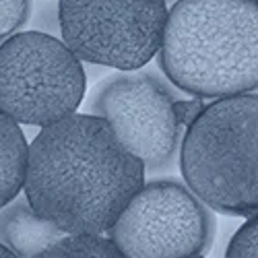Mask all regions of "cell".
I'll return each instance as SVG.
<instances>
[{
    "label": "cell",
    "instance_id": "cell-1",
    "mask_svg": "<svg viewBox=\"0 0 258 258\" xmlns=\"http://www.w3.org/2000/svg\"><path fill=\"white\" fill-rule=\"evenodd\" d=\"M145 174L105 118L71 114L33 139L25 195L67 233H105L145 186Z\"/></svg>",
    "mask_w": 258,
    "mask_h": 258
},
{
    "label": "cell",
    "instance_id": "cell-2",
    "mask_svg": "<svg viewBox=\"0 0 258 258\" xmlns=\"http://www.w3.org/2000/svg\"><path fill=\"white\" fill-rule=\"evenodd\" d=\"M159 67L180 91L199 97L258 89V0H178Z\"/></svg>",
    "mask_w": 258,
    "mask_h": 258
},
{
    "label": "cell",
    "instance_id": "cell-3",
    "mask_svg": "<svg viewBox=\"0 0 258 258\" xmlns=\"http://www.w3.org/2000/svg\"><path fill=\"white\" fill-rule=\"evenodd\" d=\"M184 182L213 211L258 213V93L217 97L186 128Z\"/></svg>",
    "mask_w": 258,
    "mask_h": 258
},
{
    "label": "cell",
    "instance_id": "cell-4",
    "mask_svg": "<svg viewBox=\"0 0 258 258\" xmlns=\"http://www.w3.org/2000/svg\"><path fill=\"white\" fill-rule=\"evenodd\" d=\"M87 89L83 60L50 33L23 31L0 46V110L19 124L48 126L75 114Z\"/></svg>",
    "mask_w": 258,
    "mask_h": 258
},
{
    "label": "cell",
    "instance_id": "cell-5",
    "mask_svg": "<svg viewBox=\"0 0 258 258\" xmlns=\"http://www.w3.org/2000/svg\"><path fill=\"white\" fill-rule=\"evenodd\" d=\"M60 35L81 60L139 71L159 54L165 0H58Z\"/></svg>",
    "mask_w": 258,
    "mask_h": 258
},
{
    "label": "cell",
    "instance_id": "cell-6",
    "mask_svg": "<svg viewBox=\"0 0 258 258\" xmlns=\"http://www.w3.org/2000/svg\"><path fill=\"white\" fill-rule=\"evenodd\" d=\"M192 188L178 180L147 182L107 235L128 258L203 256L215 238V219Z\"/></svg>",
    "mask_w": 258,
    "mask_h": 258
},
{
    "label": "cell",
    "instance_id": "cell-7",
    "mask_svg": "<svg viewBox=\"0 0 258 258\" xmlns=\"http://www.w3.org/2000/svg\"><path fill=\"white\" fill-rule=\"evenodd\" d=\"M174 103V93L159 77L135 71L101 79L87 97L89 112L112 124L149 174L169 171L182 151L184 126L176 118Z\"/></svg>",
    "mask_w": 258,
    "mask_h": 258
},
{
    "label": "cell",
    "instance_id": "cell-8",
    "mask_svg": "<svg viewBox=\"0 0 258 258\" xmlns=\"http://www.w3.org/2000/svg\"><path fill=\"white\" fill-rule=\"evenodd\" d=\"M67 231L39 215L27 195L3 205L0 215V238L19 256H44Z\"/></svg>",
    "mask_w": 258,
    "mask_h": 258
},
{
    "label": "cell",
    "instance_id": "cell-9",
    "mask_svg": "<svg viewBox=\"0 0 258 258\" xmlns=\"http://www.w3.org/2000/svg\"><path fill=\"white\" fill-rule=\"evenodd\" d=\"M0 203L9 205L21 190H25L31 147L19 128V122L7 114L0 118Z\"/></svg>",
    "mask_w": 258,
    "mask_h": 258
},
{
    "label": "cell",
    "instance_id": "cell-10",
    "mask_svg": "<svg viewBox=\"0 0 258 258\" xmlns=\"http://www.w3.org/2000/svg\"><path fill=\"white\" fill-rule=\"evenodd\" d=\"M44 256L56 258V256H97V258H122L124 254L116 246V242L110 235L103 233H67L64 238H60L50 250H46Z\"/></svg>",
    "mask_w": 258,
    "mask_h": 258
},
{
    "label": "cell",
    "instance_id": "cell-11",
    "mask_svg": "<svg viewBox=\"0 0 258 258\" xmlns=\"http://www.w3.org/2000/svg\"><path fill=\"white\" fill-rule=\"evenodd\" d=\"M225 256L229 258H258V213L250 215L248 221L235 231Z\"/></svg>",
    "mask_w": 258,
    "mask_h": 258
},
{
    "label": "cell",
    "instance_id": "cell-12",
    "mask_svg": "<svg viewBox=\"0 0 258 258\" xmlns=\"http://www.w3.org/2000/svg\"><path fill=\"white\" fill-rule=\"evenodd\" d=\"M29 0H0V33L3 37L15 33L29 19Z\"/></svg>",
    "mask_w": 258,
    "mask_h": 258
},
{
    "label": "cell",
    "instance_id": "cell-13",
    "mask_svg": "<svg viewBox=\"0 0 258 258\" xmlns=\"http://www.w3.org/2000/svg\"><path fill=\"white\" fill-rule=\"evenodd\" d=\"M207 103H203V97L195 95L190 99H176L174 103V112H176V118L182 126H190L192 122H197V118L205 112Z\"/></svg>",
    "mask_w": 258,
    "mask_h": 258
}]
</instances>
